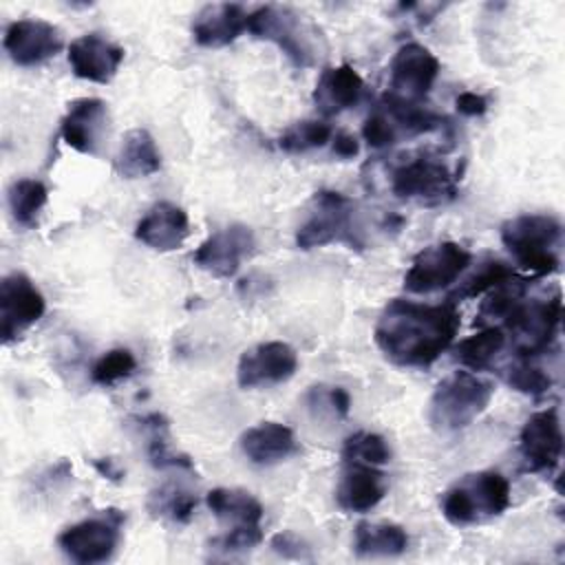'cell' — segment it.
Masks as SVG:
<instances>
[{"label":"cell","instance_id":"6da1fadb","mask_svg":"<svg viewBox=\"0 0 565 565\" xmlns=\"http://www.w3.org/2000/svg\"><path fill=\"white\" fill-rule=\"evenodd\" d=\"M459 311L455 302L422 305L393 298L380 313L373 338L388 362L404 369L430 366L455 340Z\"/></svg>","mask_w":565,"mask_h":565},{"label":"cell","instance_id":"7a4b0ae2","mask_svg":"<svg viewBox=\"0 0 565 565\" xmlns=\"http://www.w3.org/2000/svg\"><path fill=\"white\" fill-rule=\"evenodd\" d=\"M494 384L470 371H455L444 377L428 402V422L437 433L468 428L490 404Z\"/></svg>","mask_w":565,"mask_h":565},{"label":"cell","instance_id":"3957f363","mask_svg":"<svg viewBox=\"0 0 565 565\" xmlns=\"http://www.w3.org/2000/svg\"><path fill=\"white\" fill-rule=\"evenodd\" d=\"M510 508V481L494 470H479L455 481L441 499L448 523L463 527L494 516Z\"/></svg>","mask_w":565,"mask_h":565},{"label":"cell","instance_id":"277c9868","mask_svg":"<svg viewBox=\"0 0 565 565\" xmlns=\"http://www.w3.org/2000/svg\"><path fill=\"white\" fill-rule=\"evenodd\" d=\"M247 31L258 40L274 42L300 68L313 66L322 55L320 31L291 7H258L249 13Z\"/></svg>","mask_w":565,"mask_h":565},{"label":"cell","instance_id":"5b68a950","mask_svg":"<svg viewBox=\"0 0 565 565\" xmlns=\"http://www.w3.org/2000/svg\"><path fill=\"white\" fill-rule=\"evenodd\" d=\"M561 234V223L550 214H521L501 225V243L514 263L534 276H547L558 269L556 245Z\"/></svg>","mask_w":565,"mask_h":565},{"label":"cell","instance_id":"8992f818","mask_svg":"<svg viewBox=\"0 0 565 565\" xmlns=\"http://www.w3.org/2000/svg\"><path fill=\"white\" fill-rule=\"evenodd\" d=\"M563 313V300L556 291L545 300H521L503 320V331L512 333L514 351L519 358H534L552 344Z\"/></svg>","mask_w":565,"mask_h":565},{"label":"cell","instance_id":"52a82bcc","mask_svg":"<svg viewBox=\"0 0 565 565\" xmlns=\"http://www.w3.org/2000/svg\"><path fill=\"white\" fill-rule=\"evenodd\" d=\"M124 521H126L124 512L115 508L102 510L99 516L84 519L62 530L57 536V545L75 563H82V565L104 563L115 554L119 545Z\"/></svg>","mask_w":565,"mask_h":565},{"label":"cell","instance_id":"ba28073f","mask_svg":"<svg viewBox=\"0 0 565 565\" xmlns=\"http://www.w3.org/2000/svg\"><path fill=\"white\" fill-rule=\"evenodd\" d=\"M391 192L402 201L446 203L457 194V177L441 159L419 154L393 170Z\"/></svg>","mask_w":565,"mask_h":565},{"label":"cell","instance_id":"9c48e42d","mask_svg":"<svg viewBox=\"0 0 565 565\" xmlns=\"http://www.w3.org/2000/svg\"><path fill=\"white\" fill-rule=\"evenodd\" d=\"M351 221V199L333 190H320L311 199L307 218L296 230V245L300 249H313L335 241H353Z\"/></svg>","mask_w":565,"mask_h":565},{"label":"cell","instance_id":"30bf717a","mask_svg":"<svg viewBox=\"0 0 565 565\" xmlns=\"http://www.w3.org/2000/svg\"><path fill=\"white\" fill-rule=\"evenodd\" d=\"M470 265V252L452 241L424 247L404 276V289L411 294H433L450 287Z\"/></svg>","mask_w":565,"mask_h":565},{"label":"cell","instance_id":"8fae6325","mask_svg":"<svg viewBox=\"0 0 565 565\" xmlns=\"http://www.w3.org/2000/svg\"><path fill=\"white\" fill-rule=\"evenodd\" d=\"M439 75V60L417 42L402 44L388 66L386 95L399 102L422 104Z\"/></svg>","mask_w":565,"mask_h":565},{"label":"cell","instance_id":"7c38bea8","mask_svg":"<svg viewBox=\"0 0 565 565\" xmlns=\"http://www.w3.org/2000/svg\"><path fill=\"white\" fill-rule=\"evenodd\" d=\"M46 311V300L38 285L20 271H13L0 282V335L9 344L33 327Z\"/></svg>","mask_w":565,"mask_h":565},{"label":"cell","instance_id":"4fadbf2b","mask_svg":"<svg viewBox=\"0 0 565 565\" xmlns=\"http://www.w3.org/2000/svg\"><path fill=\"white\" fill-rule=\"evenodd\" d=\"M296 371V349L287 342L269 340L241 353L236 364V382L241 388H263L287 382Z\"/></svg>","mask_w":565,"mask_h":565},{"label":"cell","instance_id":"5bb4252c","mask_svg":"<svg viewBox=\"0 0 565 565\" xmlns=\"http://www.w3.org/2000/svg\"><path fill=\"white\" fill-rule=\"evenodd\" d=\"M519 452L527 472H552L563 455V433L556 408L530 415L519 435Z\"/></svg>","mask_w":565,"mask_h":565},{"label":"cell","instance_id":"9a60e30c","mask_svg":"<svg viewBox=\"0 0 565 565\" xmlns=\"http://www.w3.org/2000/svg\"><path fill=\"white\" fill-rule=\"evenodd\" d=\"M254 232L247 225L234 223L207 236L194 252V263L214 278H230L254 254Z\"/></svg>","mask_w":565,"mask_h":565},{"label":"cell","instance_id":"2e32d148","mask_svg":"<svg viewBox=\"0 0 565 565\" xmlns=\"http://www.w3.org/2000/svg\"><path fill=\"white\" fill-rule=\"evenodd\" d=\"M64 46L62 33L46 20L22 18L7 26L4 51L18 66H38L55 57Z\"/></svg>","mask_w":565,"mask_h":565},{"label":"cell","instance_id":"e0dca14e","mask_svg":"<svg viewBox=\"0 0 565 565\" xmlns=\"http://www.w3.org/2000/svg\"><path fill=\"white\" fill-rule=\"evenodd\" d=\"M108 106L97 97H82L68 104L60 124V135L66 146L82 154H95L106 135Z\"/></svg>","mask_w":565,"mask_h":565},{"label":"cell","instance_id":"ac0fdd59","mask_svg":"<svg viewBox=\"0 0 565 565\" xmlns=\"http://www.w3.org/2000/svg\"><path fill=\"white\" fill-rule=\"evenodd\" d=\"M124 60V49L99 33H86L68 44V64L73 75L95 84H108Z\"/></svg>","mask_w":565,"mask_h":565},{"label":"cell","instance_id":"d6986e66","mask_svg":"<svg viewBox=\"0 0 565 565\" xmlns=\"http://www.w3.org/2000/svg\"><path fill=\"white\" fill-rule=\"evenodd\" d=\"M190 234V221L183 207L170 201L154 203L135 227V238L154 252H174Z\"/></svg>","mask_w":565,"mask_h":565},{"label":"cell","instance_id":"ffe728a7","mask_svg":"<svg viewBox=\"0 0 565 565\" xmlns=\"http://www.w3.org/2000/svg\"><path fill=\"white\" fill-rule=\"evenodd\" d=\"M386 494V477L375 466L344 461V472L335 488V501L344 512L364 514Z\"/></svg>","mask_w":565,"mask_h":565},{"label":"cell","instance_id":"44dd1931","mask_svg":"<svg viewBox=\"0 0 565 565\" xmlns=\"http://www.w3.org/2000/svg\"><path fill=\"white\" fill-rule=\"evenodd\" d=\"M247 20L249 13L241 4H207L192 20V38L199 46L205 49L227 46L247 29Z\"/></svg>","mask_w":565,"mask_h":565},{"label":"cell","instance_id":"7402d4cb","mask_svg":"<svg viewBox=\"0 0 565 565\" xmlns=\"http://www.w3.org/2000/svg\"><path fill=\"white\" fill-rule=\"evenodd\" d=\"M243 455L256 466H274L298 450L294 430L280 422H260L249 426L241 439Z\"/></svg>","mask_w":565,"mask_h":565},{"label":"cell","instance_id":"603a6c76","mask_svg":"<svg viewBox=\"0 0 565 565\" xmlns=\"http://www.w3.org/2000/svg\"><path fill=\"white\" fill-rule=\"evenodd\" d=\"M362 93L364 82L360 73L349 64H340L322 71L313 90V104L322 115L331 117L353 108L362 99Z\"/></svg>","mask_w":565,"mask_h":565},{"label":"cell","instance_id":"cb8c5ba5","mask_svg":"<svg viewBox=\"0 0 565 565\" xmlns=\"http://www.w3.org/2000/svg\"><path fill=\"white\" fill-rule=\"evenodd\" d=\"M115 170L124 179H143L161 170V152L146 128H132L124 135L115 157Z\"/></svg>","mask_w":565,"mask_h":565},{"label":"cell","instance_id":"d4e9b609","mask_svg":"<svg viewBox=\"0 0 565 565\" xmlns=\"http://www.w3.org/2000/svg\"><path fill=\"white\" fill-rule=\"evenodd\" d=\"M408 547V534L395 523H358L353 534V552L362 558L399 556Z\"/></svg>","mask_w":565,"mask_h":565},{"label":"cell","instance_id":"484cf974","mask_svg":"<svg viewBox=\"0 0 565 565\" xmlns=\"http://www.w3.org/2000/svg\"><path fill=\"white\" fill-rule=\"evenodd\" d=\"M205 503L212 514L221 521L238 523H260L263 505L260 501L241 488H214L205 494Z\"/></svg>","mask_w":565,"mask_h":565},{"label":"cell","instance_id":"4316f807","mask_svg":"<svg viewBox=\"0 0 565 565\" xmlns=\"http://www.w3.org/2000/svg\"><path fill=\"white\" fill-rule=\"evenodd\" d=\"M503 347L505 331L501 327H483L481 331L459 340L452 349V358L470 371H483L503 351Z\"/></svg>","mask_w":565,"mask_h":565},{"label":"cell","instance_id":"83f0119b","mask_svg":"<svg viewBox=\"0 0 565 565\" xmlns=\"http://www.w3.org/2000/svg\"><path fill=\"white\" fill-rule=\"evenodd\" d=\"M139 426L148 430V459L154 468H177V470H194V463L188 455L174 450L168 435V419L161 413H150L137 417Z\"/></svg>","mask_w":565,"mask_h":565},{"label":"cell","instance_id":"f1b7e54d","mask_svg":"<svg viewBox=\"0 0 565 565\" xmlns=\"http://www.w3.org/2000/svg\"><path fill=\"white\" fill-rule=\"evenodd\" d=\"M46 199L49 190L38 179H18L9 185L7 192L11 216L22 227H33L38 223V216L46 205Z\"/></svg>","mask_w":565,"mask_h":565},{"label":"cell","instance_id":"f546056e","mask_svg":"<svg viewBox=\"0 0 565 565\" xmlns=\"http://www.w3.org/2000/svg\"><path fill=\"white\" fill-rule=\"evenodd\" d=\"M148 510L172 523H188L196 510V494L179 483H166L150 492Z\"/></svg>","mask_w":565,"mask_h":565},{"label":"cell","instance_id":"4dcf8cb0","mask_svg":"<svg viewBox=\"0 0 565 565\" xmlns=\"http://www.w3.org/2000/svg\"><path fill=\"white\" fill-rule=\"evenodd\" d=\"M333 130L327 121L322 119H302L289 126L280 137H278V148L285 152H307L313 148H322L327 141H331Z\"/></svg>","mask_w":565,"mask_h":565},{"label":"cell","instance_id":"1f68e13d","mask_svg":"<svg viewBox=\"0 0 565 565\" xmlns=\"http://www.w3.org/2000/svg\"><path fill=\"white\" fill-rule=\"evenodd\" d=\"M342 461H353V463H366V466H384L391 461V448L388 441L369 430H358L351 437H347L342 446Z\"/></svg>","mask_w":565,"mask_h":565},{"label":"cell","instance_id":"d6a6232c","mask_svg":"<svg viewBox=\"0 0 565 565\" xmlns=\"http://www.w3.org/2000/svg\"><path fill=\"white\" fill-rule=\"evenodd\" d=\"M516 274H514V269L508 263L490 260L475 276H470L466 282H461V287L448 296V302H459V300H466V298H477V296L499 287L501 282H505V280H510Z\"/></svg>","mask_w":565,"mask_h":565},{"label":"cell","instance_id":"836d02e7","mask_svg":"<svg viewBox=\"0 0 565 565\" xmlns=\"http://www.w3.org/2000/svg\"><path fill=\"white\" fill-rule=\"evenodd\" d=\"M137 369V360L130 349H110L90 369V380L99 386H113L130 377Z\"/></svg>","mask_w":565,"mask_h":565},{"label":"cell","instance_id":"e575fe53","mask_svg":"<svg viewBox=\"0 0 565 565\" xmlns=\"http://www.w3.org/2000/svg\"><path fill=\"white\" fill-rule=\"evenodd\" d=\"M503 380L519 393L525 395H541L545 391H550L552 386V377L532 362V358H516L505 371H503Z\"/></svg>","mask_w":565,"mask_h":565},{"label":"cell","instance_id":"d590c367","mask_svg":"<svg viewBox=\"0 0 565 565\" xmlns=\"http://www.w3.org/2000/svg\"><path fill=\"white\" fill-rule=\"evenodd\" d=\"M260 541H263L260 523H238V525H232V530H227L225 534L216 536L212 545L223 552H243V550L256 547Z\"/></svg>","mask_w":565,"mask_h":565},{"label":"cell","instance_id":"8d00e7d4","mask_svg":"<svg viewBox=\"0 0 565 565\" xmlns=\"http://www.w3.org/2000/svg\"><path fill=\"white\" fill-rule=\"evenodd\" d=\"M362 137L371 148H388L399 141V132L384 110H377L366 117L362 126Z\"/></svg>","mask_w":565,"mask_h":565},{"label":"cell","instance_id":"74e56055","mask_svg":"<svg viewBox=\"0 0 565 565\" xmlns=\"http://www.w3.org/2000/svg\"><path fill=\"white\" fill-rule=\"evenodd\" d=\"M271 550L285 558H294V561H309V545L294 532H278L271 536L269 541Z\"/></svg>","mask_w":565,"mask_h":565},{"label":"cell","instance_id":"f35d334b","mask_svg":"<svg viewBox=\"0 0 565 565\" xmlns=\"http://www.w3.org/2000/svg\"><path fill=\"white\" fill-rule=\"evenodd\" d=\"M455 106L466 117H479V115H483L488 110V99L483 95H479V93L463 90V93L457 95Z\"/></svg>","mask_w":565,"mask_h":565},{"label":"cell","instance_id":"ab89813d","mask_svg":"<svg viewBox=\"0 0 565 565\" xmlns=\"http://www.w3.org/2000/svg\"><path fill=\"white\" fill-rule=\"evenodd\" d=\"M324 395L329 402V408L335 419H347L351 411V395L342 386H324Z\"/></svg>","mask_w":565,"mask_h":565},{"label":"cell","instance_id":"60d3db41","mask_svg":"<svg viewBox=\"0 0 565 565\" xmlns=\"http://www.w3.org/2000/svg\"><path fill=\"white\" fill-rule=\"evenodd\" d=\"M360 146L358 139L351 132H335L333 137V154L342 157V159H353L358 154Z\"/></svg>","mask_w":565,"mask_h":565},{"label":"cell","instance_id":"b9f144b4","mask_svg":"<svg viewBox=\"0 0 565 565\" xmlns=\"http://www.w3.org/2000/svg\"><path fill=\"white\" fill-rule=\"evenodd\" d=\"M93 466L97 468L99 475H104V477H108V479H113V481H119V479L124 477V472L115 466L113 459H95Z\"/></svg>","mask_w":565,"mask_h":565}]
</instances>
